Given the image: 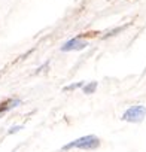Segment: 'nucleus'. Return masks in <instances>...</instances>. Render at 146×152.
Listing matches in <instances>:
<instances>
[{
	"label": "nucleus",
	"instance_id": "obj_1",
	"mask_svg": "<svg viewBox=\"0 0 146 152\" xmlns=\"http://www.w3.org/2000/svg\"><path fill=\"white\" fill-rule=\"evenodd\" d=\"M100 146V139L94 134H88L84 137H79L76 140H73L70 143H67L66 146H63V151H69V149H81V151H94Z\"/></svg>",
	"mask_w": 146,
	"mask_h": 152
},
{
	"label": "nucleus",
	"instance_id": "obj_2",
	"mask_svg": "<svg viewBox=\"0 0 146 152\" xmlns=\"http://www.w3.org/2000/svg\"><path fill=\"white\" fill-rule=\"evenodd\" d=\"M146 116V107L143 104H133L130 106L121 116L122 121H127V122H133V124H139L145 119Z\"/></svg>",
	"mask_w": 146,
	"mask_h": 152
},
{
	"label": "nucleus",
	"instance_id": "obj_3",
	"mask_svg": "<svg viewBox=\"0 0 146 152\" xmlns=\"http://www.w3.org/2000/svg\"><path fill=\"white\" fill-rule=\"evenodd\" d=\"M87 46H88V42H87V40H81V37H73V39L67 40V42L61 46V51H63V52L81 51V49H85Z\"/></svg>",
	"mask_w": 146,
	"mask_h": 152
},
{
	"label": "nucleus",
	"instance_id": "obj_4",
	"mask_svg": "<svg viewBox=\"0 0 146 152\" xmlns=\"http://www.w3.org/2000/svg\"><path fill=\"white\" fill-rule=\"evenodd\" d=\"M21 104V100L15 99V100H9V102H5V103H0V113H3V112H8L11 110L12 107H17Z\"/></svg>",
	"mask_w": 146,
	"mask_h": 152
},
{
	"label": "nucleus",
	"instance_id": "obj_5",
	"mask_svg": "<svg viewBox=\"0 0 146 152\" xmlns=\"http://www.w3.org/2000/svg\"><path fill=\"white\" fill-rule=\"evenodd\" d=\"M97 82L96 81H93V82H90V84H85L84 87H82V91L85 93V94H93L94 91H96V88H97Z\"/></svg>",
	"mask_w": 146,
	"mask_h": 152
},
{
	"label": "nucleus",
	"instance_id": "obj_6",
	"mask_svg": "<svg viewBox=\"0 0 146 152\" xmlns=\"http://www.w3.org/2000/svg\"><path fill=\"white\" fill-rule=\"evenodd\" d=\"M84 85H85L84 82H75V84L66 85V87H64V91H75V90H78V88H81V87H84Z\"/></svg>",
	"mask_w": 146,
	"mask_h": 152
},
{
	"label": "nucleus",
	"instance_id": "obj_7",
	"mask_svg": "<svg viewBox=\"0 0 146 152\" xmlns=\"http://www.w3.org/2000/svg\"><path fill=\"white\" fill-rule=\"evenodd\" d=\"M20 130H23V125H15V127H12L9 131H8V134H14V133H18Z\"/></svg>",
	"mask_w": 146,
	"mask_h": 152
}]
</instances>
